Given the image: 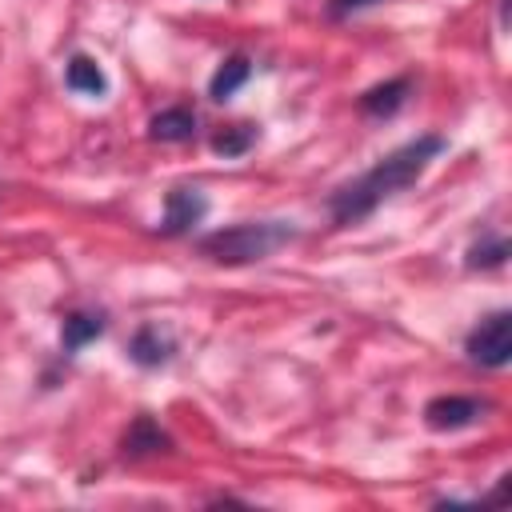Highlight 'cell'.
Returning a JSON list of instances; mask_svg holds the SVG:
<instances>
[{"mask_svg":"<svg viewBox=\"0 0 512 512\" xmlns=\"http://www.w3.org/2000/svg\"><path fill=\"white\" fill-rule=\"evenodd\" d=\"M444 148H448V140L436 136V132L400 144L396 152H388L384 160H376L364 176H356L352 184H344L340 192L328 196L332 220H336V224H356V220H364L380 200H388V196L404 192L408 184H416V180L424 176V168H428Z\"/></svg>","mask_w":512,"mask_h":512,"instance_id":"cell-1","label":"cell"},{"mask_svg":"<svg viewBox=\"0 0 512 512\" xmlns=\"http://www.w3.org/2000/svg\"><path fill=\"white\" fill-rule=\"evenodd\" d=\"M292 240H296V228L288 220H244V224L216 228V232L200 236L196 240V252L204 260H212V264L240 268V264L268 260L276 248H284Z\"/></svg>","mask_w":512,"mask_h":512,"instance_id":"cell-2","label":"cell"},{"mask_svg":"<svg viewBox=\"0 0 512 512\" xmlns=\"http://www.w3.org/2000/svg\"><path fill=\"white\" fill-rule=\"evenodd\" d=\"M464 352L472 364L480 368H504L512 360V312L508 308H496L488 312L464 340Z\"/></svg>","mask_w":512,"mask_h":512,"instance_id":"cell-3","label":"cell"},{"mask_svg":"<svg viewBox=\"0 0 512 512\" xmlns=\"http://www.w3.org/2000/svg\"><path fill=\"white\" fill-rule=\"evenodd\" d=\"M484 412H488V404L476 396H432L424 404V424L432 432H460V428L476 424Z\"/></svg>","mask_w":512,"mask_h":512,"instance_id":"cell-4","label":"cell"},{"mask_svg":"<svg viewBox=\"0 0 512 512\" xmlns=\"http://www.w3.org/2000/svg\"><path fill=\"white\" fill-rule=\"evenodd\" d=\"M208 216V196L196 188H172L164 196V216H160V232L164 236H184L192 232L200 220Z\"/></svg>","mask_w":512,"mask_h":512,"instance_id":"cell-5","label":"cell"},{"mask_svg":"<svg viewBox=\"0 0 512 512\" xmlns=\"http://www.w3.org/2000/svg\"><path fill=\"white\" fill-rule=\"evenodd\" d=\"M172 352H176L172 336H168V332H160L156 324L136 328V332H132V340H128V356H132V364H140V368H160V364H168V360H172Z\"/></svg>","mask_w":512,"mask_h":512,"instance_id":"cell-6","label":"cell"},{"mask_svg":"<svg viewBox=\"0 0 512 512\" xmlns=\"http://www.w3.org/2000/svg\"><path fill=\"white\" fill-rule=\"evenodd\" d=\"M408 92H412V80H408V76H392V80H384V84H376V88H368V92L360 96V112H364V116H376V120L396 116V112L404 108Z\"/></svg>","mask_w":512,"mask_h":512,"instance_id":"cell-7","label":"cell"},{"mask_svg":"<svg viewBox=\"0 0 512 512\" xmlns=\"http://www.w3.org/2000/svg\"><path fill=\"white\" fill-rule=\"evenodd\" d=\"M148 132H152V140H160V144H184V140H192V136H196V112H192V108H184V104L164 108V112H156V116H152Z\"/></svg>","mask_w":512,"mask_h":512,"instance_id":"cell-8","label":"cell"},{"mask_svg":"<svg viewBox=\"0 0 512 512\" xmlns=\"http://www.w3.org/2000/svg\"><path fill=\"white\" fill-rule=\"evenodd\" d=\"M64 84L72 88V92H84V96H104L108 92V76H104V68L92 60V56H72L68 60V68H64Z\"/></svg>","mask_w":512,"mask_h":512,"instance_id":"cell-9","label":"cell"},{"mask_svg":"<svg viewBox=\"0 0 512 512\" xmlns=\"http://www.w3.org/2000/svg\"><path fill=\"white\" fill-rule=\"evenodd\" d=\"M248 76H252V60H248V56H228V60L212 72V80H208V96L224 104L228 96H236V92L248 84Z\"/></svg>","mask_w":512,"mask_h":512,"instance_id":"cell-10","label":"cell"},{"mask_svg":"<svg viewBox=\"0 0 512 512\" xmlns=\"http://www.w3.org/2000/svg\"><path fill=\"white\" fill-rule=\"evenodd\" d=\"M168 448H172V440H168V432H160V424H152L148 416L132 420L128 436H124V452L128 456H152V452H168Z\"/></svg>","mask_w":512,"mask_h":512,"instance_id":"cell-11","label":"cell"},{"mask_svg":"<svg viewBox=\"0 0 512 512\" xmlns=\"http://www.w3.org/2000/svg\"><path fill=\"white\" fill-rule=\"evenodd\" d=\"M100 332H104V316H100V312H68V316H64V328H60V340H64L68 352H80V348L92 344Z\"/></svg>","mask_w":512,"mask_h":512,"instance_id":"cell-12","label":"cell"},{"mask_svg":"<svg viewBox=\"0 0 512 512\" xmlns=\"http://www.w3.org/2000/svg\"><path fill=\"white\" fill-rule=\"evenodd\" d=\"M252 144H256V128H252V124H232V128H224V132L212 136V152L224 156V160L244 156Z\"/></svg>","mask_w":512,"mask_h":512,"instance_id":"cell-13","label":"cell"},{"mask_svg":"<svg viewBox=\"0 0 512 512\" xmlns=\"http://www.w3.org/2000/svg\"><path fill=\"white\" fill-rule=\"evenodd\" d=\"M508 240L504 236H496V232H488V236H480L472 248H468V268H500L504 260H508Z\"/></svg>","mask_w":512,"mask_h":512,"instance_id":"cell-14","label":"cell"},{"mask_svg":"<svg viewBox=\"0 0 512 512\" xmlns=\"http://www.w3.org/2000/svg\"><path fill=\"white\" fill-rule=\"evenodd\" d=\"M372 4H380V0H328V16H352V12H364V8H372Z\"/></svg>","mask_w":512,"mask_h":512,"instance_id":"cell-15","label":"cell"}]
</instances>
